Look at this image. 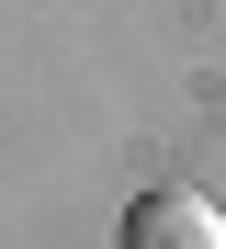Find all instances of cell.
<instances>
[{"mask_svg": "<svg viewBox=\"0 0 226 249\" xmlns=\"http://www.w3.org/2000/svg\"><path fill=\"white\" fill-rule=\"evenodd\" d=\"M124 249H226V215H215V204L204 193H136L124 204Z\"/></svg>", "mask_w": 226, "mask_h": 249, "instance_id": "cell-1", "label": "cell"}]
</instances>
